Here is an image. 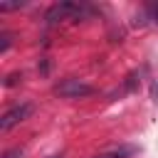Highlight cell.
<instances>
[{
  "label": "cell",
  "mask_w": 158,
  "mask_h": 158,
  "mask_svg": "<svg viewBox=\"0 0 158 158\" xmlns=\"http://www.w3.org/2000/svg\"><path fill=\"white\" fill-rule=\"evenodd\" d=\"M86 15V7L81 5V2H54L49 10H47V15H44V20L49 22V25H57V22H64V20H79V17H84Z\"/></svg>",
  "instance_id": "1"
},
{
  "label": "cell",
  "mask_w": 158,
  "mask_h": 158,
  "mask_svg": "<svg viewBox=\"0 0 158 158\" xmlns=\"http://www.w3.org/2000/svg\"><path fill=\"white\" fill-rule=\"evenodd\" d=\"M52 91H54L57 96H62V99H84V96H91V94H94V86L86 84L84 79L67 77V79H62L59 84H54Z\"/></svg>",
  "instance_id": "2"
},
{
  "label": "cell",
  "mask_w": 158,
  "mask_h": 158,
  "mask_svg": "<svg viewBox=\"0 0 158 158\" xmlns=\"http://www.w3.org/2000/svg\"><path fill=\"white\" fill-rule=\"evenodd\" d=\"M32 111H35L32 104H17V106H12L10 111L2 114V118H0V131H10V128H15V126L22 123L25 118H30Z\"/></svg>",
  "instance_id": "3"
},
{
  "label": "cell",
  "mask_w": 158,
  "mask_h": 158,
  "mask_svg": "<svg viewBox=\"0 0 158 158\" xmlns=\"http://www.w3.org/2000/svg\"><path fill=\"white\" fill-rule=\"evenodd\" d=\"M131 153H133V148H118V151H111V153H99L94 158H126Z\"/></svg>",
  "instance_id": "4"
},
{
  "label": "cell",
  "mask_w": 158,
  "mask_h": 158,
  "mask_svg": "<svg viewBox=\"0 0 158 158\" xmlns=\"http://www.w3.org/2000/svg\"><path fill=\"white\" fill-rule=\"evenodd\" d=\"M25 2H0V12H7V10H17V7H22Z\"/></svg>",
  "instance_id": "5"
},
{
  "label": "cell",
  "mask_w": 158,
  "mask_h": 158,
  "mask_svg": "<svg viewBox=\"0 0 158 158\" xmlns=\"http://www.w3.org/2000/svg\"><path fill=\"white\" fill-rule=\"evenodd\" d=\"M2 158H22V151L20 148H10V151L2 153Z\"/></svg>",
  "instance_id": "6"
},
{
  "label": "cell",
  "mask_w": 158,
  "mask_h": 158,
  "mask_svg": "<svg viewBox=\"0 0 158 158\" xmlns=\"http://www.w3.org/2000/svg\"><path fill=\"white\" fill-rule=\"evenodd\" d=\"M17 79H22V74H10L5 84H7V86H12V84H17Z\"/></svg>",
  "instance_id": "7"
},
{
  "label": "cell",
  "mask_w": 158,
  "mask_h": 158,
  "mask_svg": "<svg viewBox=\"0 0 158 158\" xmlns=\"http://www.w3.org/2000/svg\"><path fill=\"white\" fill-rule=\"evenodd\" d=\"M7 47H10V35H7V32H2V47H0V49L5 52Z\"/></svg>",
  "instance_id": "8"
},
{
  "label": "cell",
  "mask_w": 158,
  "mask_h": 158,
  "mask_svg": "<svg viewBox=\"0 0 158 158\" xmlns=\"http://www.w3.org/2000/svg\"><path fill=\"white\" fill-rule=\"evenodd\" d=\"M153 96H156V101H158V79H156V84H153Z\"/></svg>",
  "instance_id": "9"
},
{
  "label": "cell",
  "mask_w": 158,
  "mask_h": 158,
  "mask_svg": "<svg viewBox=\"0 0 158 158\" xmlns=\"http://www.w3.org/2000/svg\"><path fill=\"white\" fill-rule=\"evenodd\" d=\"M153 20H156V22H158V5H156V7H153Z\"/></svg>",
  "instance_id": "10"
}]
</instances>
